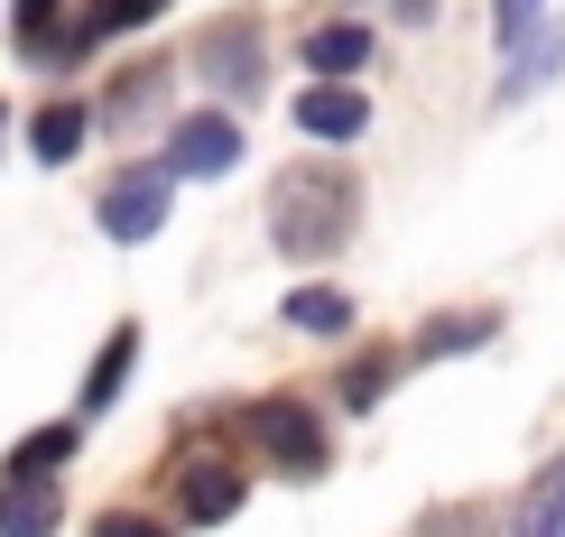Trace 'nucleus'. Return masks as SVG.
<instances>
[{
	"label": "nucleus",
	"instance_id": "nucleus-12",
	"mask_svg": "<svg viewBox=\"0 0 565 537\" xmlns=\"http://www.w3.org/2000/svg\"><path fill=\"white\" fill-rule=\"evenodd\" d=\"M288 324H297V334H343V324H352V297H334V288H297V297H288Z\"/></svg>",
	"mask_w": 565,
	"mask_h": 537
},
{
	"label": "nucleus",
	"instance_id": "nucleus-10",
	"mask_svg": "<svg viewBox=\"0 0 565 537\" xmlns=\"http://www.w3.org/2000/svg\"><path fill=\"white\" fill-rule=\"evenodd\" d=\"M510 528H520V537H565V463H547V473L529 482V501H520Z\"/></svg>",
	"mask_w": 565,
	"mask_h": 537
},
{
	"label": "nucleus",
	"instance_id": "nucleus-9",
	"mask_svg": "<svg viewBox=\"0 0 565 537\" xmlns=\"http://www.w3.org/2000/svg\"><path fill=\"white\" fill-rule=\"evenodd\" d=\"M362 56H371V29H352V19H324V29H306V65H316V75H352Z\"/></svg>",
	"mask_w": 565,
	"mask_h": 537
},
{
	"label": "nucleus",
	"instance_id": "nucleus-6",
	"mask_svg": "<svg viewBox=\"0 0 565 537\" xmlns=\"http://www.w3.org/2000/svg\"><path fill=\"white\" fill-rule=\"evenodd\" d=\"M260 436L278 445L288 473H316V463H324V436H316V417H306L297 399H269V408H260Z\"/></svg>",
	"mask_w": 565,
	"mask_h": 537
},
{
	"label": "nucleus",
	"instance_id": "nucleus-4",
	"mask_svg": "<svg viewBox=\"0 0 565 537\" xmlns=\"http://www.w3.org/2000/svg\"><path fill=\"white\" fill-rule=\"evenodd\" d=\"M158 223H168V176H121L103 195V232L111 241H149Z\"/></svg>",
	"mask_w": 565,
	"mask_h": 537
},
{
	"label": "nucleus",
	"instance_id": "nucleus-11",
	"mask_svg": "<svg viewBox=\"0 0 565 537\" xmlns=\"http://www.w3.org/2000/svg\"><path fill=\"white\" fill-rule=\"evenodd\" d=\"M130 353H139V334L121 324V334L103 343V362H93V380H84V408H111V399H121V380H130Z\"/></svg>",
	"mask_w": 565,
	"mask_h": 537
},
{
	"label": "nucleus",
	"instance_id": "nucleus-13",
	"mask_svg": "<svg viewBox=\"0 0 565 537\" xmlns=\"http://www.w3.org/2000/svg\"><path fill=\"white\" fill-rule=\"evenodd\" d=\"M65 454H75V427H38L29 445H19V473H56Z\"/></svg>",
	"mask_w": 565,
	"mask_h": 537
},
{
	"label": "nucleus",
	"instance_id": "nucleus-8",
	"mask_svg": "<svg viewBox=\"0 0 565 537\" xmlns=\"http://www.w3.org/2000/svg\"><path fill=\"white\" fill-rule=\"evenodd\" d=\"M75 149H84V103H46L29 121V158H38V168H65Z\"/></svg>",
	"mask_w": 565,
	"mask_h": 537
},
{
	"label": "nucleus",
	"instance_id": "nucleus-17",
	"mask_svg": "<svg viewBox=\"0 0 565 537\" xmlns=\"http://www.w3.org/2000/svg\"><path fill=\"white\" fill-rule=\"evenodd\" d=\"M103 537H158V528H121V519H111V528H103Z\"/></svg>",
	"mask_w": 565,
	"mask_h": 537
},
{
	"label": "nucleus",
	"instance_id": "nucleus-2",
	"mask_svg": "<svg viewBox=\"0 0 565 537\" xmlns=\"http://www.w3.org/2000/svg\"><path fill=\"white\" fill-rule=\"evenodd\" d=\"M242 168V130L223 111H195L177 139H168V176H232Z\"/></svg>",
	"mask_w": 565,
	"mask_h": 537
},
{
	"label": "nucleus",
	"instance_id": "nucleus-7",
	"mask_svg": "<svg viewBox=\"0 0 565 537\" xmlns=\"http://www.w3.org/2000/svg\"><path fill=\"white\" fill-rule=\"evenodd\" d=\"M177 501H185V519H195V528H214V519H232V509H242V473H223V463H195V473L177 482Z\"/></svg>",
	"mask_w": 565,
	"mask_h": 537
},
{
	"label": "nucleus",
	"instance_id": "nucleus-5",
	"mask_svg": "<svg viewBox=\"0 0 565 537\" xmlns=\"http://www.w3.org/2000/svg\"><path fill=\"white\" fill-rule=\"evenodd\" d=\"M362 121H371V103L352 84H306L297 93V130L306 139H334V149H343V139H362Z\"/></svg>",
	"mask_w": 565,
	"mask_h": 537
},
{
	"label": "nucleus",
	"instance_id": "nucleus-14",
	"mask_svg": "<svg viewBox=\"0 0 565 537\" xmlns=\"http://www.w3.org/2000/svg\"><path fill=\"white\" fill-rule=\"evenodd\" d=\"M158 10H168V0H103V10H93V29H149Z\"/></svg>",
	"mask_w": 565,
	"mask_h": 537
},
{
	"label": "nucleus",
	"instance_id": "nucleus-15",
	"mask_svg": "<svg viewBox=\"0 0 565 537\" xmlns=\"http://www.w3.org/2000/svg\"><path fill=\"white\" fill-rule=\"evenodd\" d=\"M537 10H547V0H501V10H491V29H501L510 46H520V37L537 29Z\"/></svg>",
	"mask_w": 565,
	"mask_h": 537
},
{
	"label": "nucleus",
	"instance_id": "nucleus-1",
	"mask_svg": "<svg viewBox=\"0 0 565 537\" xmlns=\"http://www.w3.org/2000/svg\"><path fill=\"white\" fill-rule=\"evenodd\" d=\"M343 214H352L343 176H316V168H306V176L278 185V204H269V241L288 250V260H316V250H334L343 232H352Z\"/></svg>",
	"mask_w": 565,
	"mask_h": 537
},
{
	"label": "nucleus",
	"instance_id": "nucleus-3",
	"mask_svg": "<svg viewBox=\"0 0 565 537\" xmlns=\"http://www.w3.org/2000/svg\"><path fill=\"white\" fill-rule=\"evenodd\" d=\"M0 537H56V473H0Z\"/></svg>",
	"mask_w": 565,
	"mask_h": 537
},
{
	"label": "nucleus",
	"instance_id": "nucleus-16",
	"mask_svg": "<svg viewBox=\"0 0 565 537\" xmlns=\"http://www.w3.org/2000/svg\"><path fill=\"white\" fill-rule=\"evenodd\" d=\"M10 29H19V46H46V29H56V0H19Z\"/></svg>",
	"mask_w": 565,
	"mask_h": 537
}]
</instances>
